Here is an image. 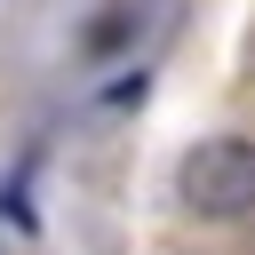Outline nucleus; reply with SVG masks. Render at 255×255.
Here are the masks:
<instances>
[{"label": "nucleus", "mask_w": 255, "mask_h": 255, "mask_svg": "<svg viewBox=\"0 0 255 255\" xmlns=\"http://www.w3.org/2000/svg\"><path fill=\"white\" fill-rule=\"evenodd\" d=\"M128 32H135V0H112V16H104V24H88V56H112Z\"/></svg>", "instance_id": "2"}, {"label": "nucleus", "mask_w": 255, "mask_h": 255, "mask_svg": "<svg viewBox=\"0 0 255 255\" xmlns=\"http://www.w3.org/2000/svg\"><path fill=\"white\" fill-rule=\"evenodd\" d=\"M175 191H183V207L207 215V223L255 215V143H247V135H207V143H191L183 167H175Z\"/></svg>", "instance_id": "1"}]
</instances>
